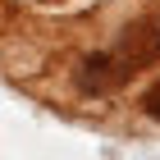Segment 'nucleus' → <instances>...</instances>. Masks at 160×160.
Instances as JSON below:
<instances>
[{"label": "nucleus", "mask_w": 160, "mask_h": 160, "mask_svg": "<svg viewBox=\"0 0 160 160\" xmlns=\"http://www.w3.org/2000/svg\"><path fill=\"white\" fill-rule=\"evenodd\" d=\"M110 55L119 60V69H123V73H133V69L151 64V60L160 55V23H137V28H128Z\"/></svg>", "instance_id": "f257e3e1"}, {"label": "nucleus", "mask_w": 160, "mask_h": 160, "mask_svg": "<svg viewBox=\"0 0 160 160\" xmlns=\"http://www.w3.org/2000/svg\"><path fill=\"white\" fill-rule=\"evenodd\" d=\"M142 110H147L151 119H160V78L147 87V96H142Z\"/></svg>", "instance_id": "f03ea898"}]
</instances>
